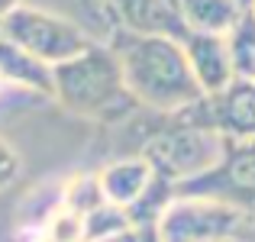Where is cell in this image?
I'll return each mask as SVG.
<instances>
[{"label":"cell","instance_id":"1","mask_svg":"<svg viewBox=\"0 0 255 242\" xmlns=\"http://www.w3.org/2000/svg\"><path fill=\"white\" fill-rule=\"evenodd\" d=\"M107 49L117 55L123 84L139 110L149 113H174L191 107L204 97L187 68L181 39L171 36H139V32H120L110 39Z\"/></svg>","mask_w":255,"mask_h":242},{"label":"cell","instance_id":"2","mask_svg":"<svg viewBox=\"0 0 255 242\" xmlns=\"http://www.w3.org/2000/svg\"><path fill=\"white\" fill-rule=\"evenodd\" d=\"M123 126L132 142L129 155L149 161L152 174L171 181V184H187V181L207 174L226 149L223 136L178 123L174 113L139 110Z\"/></svg>","mask_w":255,"mask_h":242},{"label":"cell","instance_id":"3","mask_svg":"<svg viewBox=\"0 0 255 242\" xmlns=\"http://www.w3.org/2000/svg\"><path fill=\"white\" fill-rule=\"evenodd\" d=\"M52 100L62 110L104 126H123L139 113V104L123 84L117 55L97 42L52 68Z\"/></svg>","mask_w":255,"mask_h":242},{"label":"cell","instance_id":"4","mask_svg":"<svg viewBox=\"0 0 255 242\" xmlns=\"http://www.w3.org/2000/svg\"><path fill=\"white\" fill-rule=\"evenodd\" d=\"M0 29L10 45H16L19 52H26L29 58L49 65V68L81 55L84 49L94 45L75 19L49 13L36 3H26V0L0 16Z\"/></svg>","mask_w":255,"mask_h":242},{"label":"cell","instance_id":"5","mask_svg":"<svg viewBox=\"0 0 255 242\" xmlns=\"http://www.w3.org/2000/svg\"><path fill=\"white\" fill-rule=\"evenodd\" d=\"M174 197H207L255 220V142H230L207 174L174 184Z\"/></svg>","mask_w":255,"mask_h":242},{"label":"cell","instance_id":"6","mask_svg":"<svg viewBox=\"0 0 255 242\" xmlns=\"http://www.w3.org/2000/svg\"><path fill=\"white\" fill-rule=\"evenodd\" d=\"M249 220L207 197H174L155 223L158 242H230Z\"/></svg>","mask_w":255,"mask_h":242},{"label":"cell","instance_id":"7","mask_svg":"<svg viewBox=\"0 0 255 242\" xmlns=\"http://www.w3.org/2000/svg\"><path fill=\"white\" fill-rule=\"evenodd\" d=\"M174 120L207 129L230 142H255V81H233L217 94H204L191 107L174 110Z\"/></svg>","mask_w":255,"mask_h":242},{"label":"cell","instance_id":"8","mask_svg":"<svg viewBox=\"0 0 255 242\" xmlns=\"http://www.w3.org/2000/svg\"><path fill=\"white\" fill-rule=\"evenodd\" d=\"M187 68L197 81L200 94H217L230 87L233 81V65H230V49H226V36H210V32H187L181 39Z\"/></svg>","mask_w":255,"mask_h":242},{"label":"cell","instance_id":"9","mask_svg":"<svg viewBox=\"0 0 255 242\" xmlns=\"http://www.w3.org/2000/svg\"><path fill=\"white\" fill-rule=\"evenodd\" d=\"M152 178L155 174H152L149 161H142L139 155H129V152H123V155L110 158L104 168H97L100 197H104V204L120 207V210H129L145 194Z\"/></svg>","mask_w":255,"mask_h":242},{"label":"cell","instance_id":"10","mask_svg":"<svg viewBox=\"0 0 255 242\" xmlns=\"http://www.w3.org/2000/svg\"><path fill=\"white\" fill-rule=\"evenodd\" d=\"M117 10L120 23L126 32H139V36H171L184 39V26H181L178 13L171 10L165 0H110Z\"/></svg>","mask_w":255,"mask_h":242},{"label":"cell","instance_id":"11","mask_svg":"<svg viewBox=\"0 0 255 242\" xmlns=\"http://www.w3.org/2000/svg\"><path fill=\"white\" fill-rule=\"evenodd\" d=\"M0 78L10 87H19V91H29L42 100H52V68L29 58L6 39H0Z\"/></svg>","mask_w":255,"mask_h":242},{"label":"cell","instance_id":"12","mask_svg":"<svg viewBox=\"0 0 255 242\" xmlns=\"http://www.w3.org/2000/svg\"><path fill=\"white\" fill-rule=\"evenodd\" d=\"M184 32H210V36H226L233 23L239 19L243 6L236 0H178L174 3Z\"/></svg>","mask_w":255,"mask_h":242},{"label":"cell","instance_id":"13","mask_svg":"<svg viewBox=\"0 0 255 242\" xmlns=\"http://www.w3.org/2000/svg\"><path fill=\"white\" fill-rule=\"evenodd\" d=\"M226 49H230L233 78L255 81V13L243 10L233 29L226 32Z\"/></svg>","mask_w":255,"mask_h":242},{"label":"cell","instance_id":"14","mask_svg":"<svg viewBox=\"0 0 255 242\" xmlns=\"http://www.w3.org/2000/svg\"><path fill=\"white\" fill-rule=\"evenodd\" d=\"M78 13H81V29L91 42L97 45H110V39H117L123 29L117 10H113L110 0H78Z\"/></svg>","mask_w":255,"mask_h":242},{"label":"cell","instance_id":"15","mask_svg":"<svg viewBox=\"0 0 255 242\" xmlns=\"http://www.w3.org/2000/svg\"><path fill=\"white\" fill-rule=\"evenodd\" d=\"M58 200H62V207L81 213V217H87L91 210H97V207L104 204L100 184H97V171H81V174H75V178H68L65 184H58Z\"/></svg>","mask_w":255,"mask_h":242},{"label":"cell","instance_id":"16","mask_svg":"<svg viewBox=\"0 0 255 242\" xmlns=\"http://www.w3.org/2000/svg\"><path fill=\"white\" fill-rule=\"evenodd\" d=\"M126 226H129L126 210L110 207V204H100L97 210H91L84 217V242H104V239L117 236L120 230H126Z\"/></svg>","mask_w":255,"mask_h":242},{"label":"cell","instance_id":"17","mask_svg":"<svg viewBox=\"0 0 255 242\" xmlns=\"http://www.w3.org/2000/svg\"><path fill=\"white\" fill-rule=\"evenodd\" d=\"M19 178H23V158L6 139H0V194L10 191Z\"/></svg>","mask_w":255,"mask_h":242},{"label":"cell","instance_id":"18","mask_svg":"<svg viewBox=\"0 0 255 242\" xmlns=\"http://www.w3.org/2000/svg\"><path fill=\"white\" fill-rule=\"evenodd\" d=\"M236 242H255V220H249V223L243 226V233L236 236Z\"/></svg>","mask_w":255,"mask_h":242},{"label":"cell","instance_id":"19","mask_svg":"<svg viewBox=\"0 0 255 242\" xmlns=\"http://www.w3.org/2000/svg\"><path fill=\"white\" fill-rule=\"evenodd\" d=\"M16 3H23V0H0V16H3V13H10Z\"/></svg>","mask_w":255,"mask_h":242},{"label":"cell","instance_id":"20","mask_svg":"<svg viewBox=\"0 0 255 242\" xmlns=\"http://www.w3.org/2000/svg\"><path fill=\"white\" fill-rule=\"evenodd\" d=\"M236 3L243 6V10H249V6H252V0H236Z\"/></svg>","mask_w":255,"mask_h":242},{"label":"cell","instance_id":"21","mask_svg":"<svg viewBox=\"0 0 255 242\" xmlns=\"http://www.w3.org/2000/svg\"><path fill=\"white\" fill-rule=\"evenodd\" d=\"M165 3H168V6H171V10H174V3H178V0H165Z\"/></svg>","mask_w":255,"mask_h":242},{"label":"cell","instance_id":"22","mask_svg":"<svg viewBox=\"0 0 255 242\" xmlns=\"http://www.w3.org/2000/svg\"><path fill=\"white\" fill-rule=\"evenodd\" d=\"M249 10H252V13H255V0H252V6H249Z\"/></svg>","mask_w":255,"mask_h":242},{"label":"cell","instance_id":"23","mask_svg":"<svg viewBox=\"0 0 255 242\" xmlns=\"http://www.w3.org/2000/svg\"><path fill=\"white\" fill-rule=\"evenodd\" d=\"M0 39H3V29H0Z\"/></svg>","mask_w":255,"mask_h":242},{"label":"cell","instance_id":"24","mask_svg":"<svg viewBox=\"0 0 255 242\" xmlns=\"http://www.w3.org/2000/svg\"><path fill=\"white\" fill-rule=\"evenodd\" d=\"M230 242H236V239H230Z\"/></svg>","mask_w":255,"mask_h":242}]
</instances>
